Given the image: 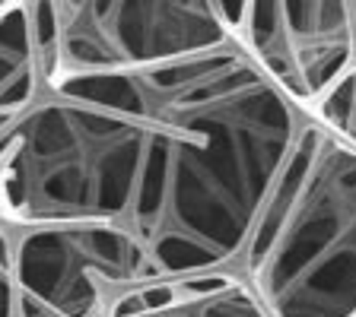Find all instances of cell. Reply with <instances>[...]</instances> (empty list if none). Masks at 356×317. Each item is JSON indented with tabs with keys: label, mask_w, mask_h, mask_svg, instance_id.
I'll return each instance as SVG.
<instances>
[{
	"label": "cell",
	"mask_w": 356,
	"mask_h": 317,
	"mask_svg": "<svg viewBox=\"0 0 356 317\" xmlns=\"http://www.w3.org/2000/svg\"><path fill=\"white\" fill-rule=\"evenodd\" d=\"M13 317H108L124 292L159 280L121 222L7 225Z\"/></svg>",
	"instance_id": "5b68a950"
},
{
	"label": "cell",
	"mask_w": 356,
	"mask_h": 317,
	"mask_svg": "<svg viewBox=\"0 0 356 317\" xmlns=\"http://www.w3.org/2000/svg\"><path fill=\"white\" fill-rule=\"evenodd\" d=\"M232 42L302 111L356 64L350 0H242Z\"/></svg>",
	"instance_id": "8992f818"
},
{
	"label": "cell",
	"mask_w": 356,
	"mask_h": 317,
	"mask_svg": "<svg viewBox=\"0 0 356 317\" xmlns=\"http://www.w3.org/2000/svg\"><path fill=\"white\" fill-rule=\"evenodd\" d=\"M143 140L137 74L54 83L0 130V219L127 225Z\"/></svg>",
	"instance_id": "7a4b0ae2"
},
{
	"label": "cell",
	"mask_w": 356,
	"mask_h": 317,
	"mask_svg": "<svg viewBox=\"0 0 356 317\" xmlns=\"http://www.w3.org/2000/svg\"><path fill=\"white\" fill-rule=\"evenodd\" d=\"M350 10H353V22H356V0H350Z\"/></svg>",
	"instance_id": "30bf717a"
},
{
	"label": "cell",
	"mask_w": 356,
	"mask_h": 317,
	"mask_svg": "<svg viewBox=\"0 0 356 317\" xmlns=\"http://www.w3.org/2000/svg\"><path fill=\"white\" fill-rule=\"evenodd\" d=\"M236 266L270 317H356V146L305 114Z\"/></svg>",
	"instance_id": "3957f363"
},
{
	"label": "cell",
	"mask_w": 356,
	"mask_h": 317,
	"mask_svg": "<svg viewBox=\"0 0 356 317\" xmlns=\"http://www.w3.org/2000/svg\"><path fill=\"white\" fill-rule=\"evenodd\" d=\"M29 0H0V130L44 92Z\"/></svg>",
	"instance_id": "ba28073f"
},
{
	"label": "cell",
	"mask_w": 356,
	"mask_h": 317,
	"mask_svg": "<svg viewBox=\"0 0 356 317\" xmlns=\"http://www.w3.org/2000/svg\"><path fill=\"white\" fill-rule=\"evenodd\" d=\"M108 317H270L238 266L159 276L131 289Z\"/></svg>",
	"instance_id": "52a82bcc"
},
{
	"label": "cell",
	"mask_w": 356,
	"mask_h": 317,
	"mask_svg": "<svg viewBox=\"0 0 356 317\" xmlns=\"http://www.w3.org/2000/svg\"><path fill=\"white\" fill-rule=\"evenodd\" d=\"M44 86L134 74L232 42L216 0H29Z\"/></svg>",
	"instance_id": "277c9868"
},
{
	"label": "cell",
	"mask_w": 356,
	"mask_h": 317,
	"mask_svg": "<svg viewBox=\"0 0 356 317\" xmlns=\"http://www.w3.org/2000/svg\"><path fill=\"white\" fill-rule=\"evenodd\" d=\"M305 114L356 146V64Z\"/></svg>",
	"instance_id": "9c48e42d"
},
{
	"label": "cell",
	"mask_w": 356,
	"mask_h": 317,
	"mask_svg": "<svg viewBox=\"0 0 356 317\" xmlns=\"http://www.w3.org/2000/svg\"><path fill=\"white\" fill-rule=\"evenodd\" d=\"M134 74L147 140L127 229L163 276L236 266L305 111L238 42Z\"/></svg>",
	"instance_id": "6da1fadb"
}]
</instances>
